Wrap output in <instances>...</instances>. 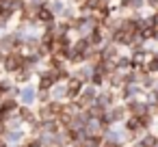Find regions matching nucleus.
<instances>
[{
    "instance_id": "obj_1",
    "label": "nucleus",
    "mask_w": 158,
    "mask_h": 147,
    "mask_svg": "<svg viewBox=\"0 0 158 147\" xmlns=\"http://www.w3.org/2000/svg\"><path fill=\"white\" fill-rule=\"evenodd\" d=\"M24 67V52H9L5 56V63H2V69L7 74H15Z\"/></svg>"
},
{
    "instance_id": "obj_2",
    "label": "nucleus",
    "mask_w": 158,
    "mask_h": 147,
    "mask_svg": "<svg viewBox=\"0 0 158 147\" xmlns=\"http://www.w3.org/2000/svg\"><path fill=\"white\" fill-rule=\"evenodd\" d=\"M65 87H67V100L72 102V100H76L78 95H80V91H82V87H85V82L80 80V78H76L74 74H72V78L65 82Z\"/></svg>"
},
{
    "instance_id": "obj_3",
    "label": "nucleus",
    "mask_w": 158,
    "mask_h": 147,
    "mask_svg": "<svg viewBox=\"0 0 158 147\" xmlns=\"http://www.w3.org/2000/svg\"><path fill=\"white\" fill-rule=\"evenodd\" d=\"M59 80H56V71L54 69H44V71H39V89H52L54 84H56Z\"/></svg>"
},
{
    "instance_id": "obj_4",
    "label": "nucleus",
    "mask_w": 158,
    "mask_h": 147,
    "mask_svg": "<svg viewBox=\"0 0 158 147\" xmlns=\"http://www.w3.org/2000/svg\"><path fill=\"white\" fill-rule=\"evenodd\" d=\"M35 18H37V22H39V24H44V26H46V24L56 22V13H54L48 5H44V7L37 11V15H35Z\"/></svg>"
},
{
    "instance_id": "obj_5",
    "label": "nucleus",
    "mask_w": 158,
    "mask_h": 147,
    "mask_svg": "<svg viewBox=\"0 0 158 147\" xmlns=\"http://www.w3.org/2000/svg\"><path fill=\"white\" fill-rule=\"evenodd\" d=\"M13 76H15V82L24 84V82H28V80H31V76H33V69H28V67H22V69H20V71H15Z\"/></svg>"
},
{
    "instance_id": "obj_6",
    "label": "nucleus",
    "mask_w": 158,
    "mask_h": 147,
    "mask_svg": "<svg viewBox=\"0 0 158 147\" xmlns=\"http://www.w3.org/2000/svg\"><path fill=\"white\" fill-rule=\"evenodd\" d=\"M145 69L149 74H158V54H152L147 61H145Z\"/></svg>"
},
{
    "instance_id": "obj_7",
    "label": "nucleus",
    "mask_w": 158,
    "mask_h": 147,
    "mask_svg": "<svg viewBox=\"0 0 158 147\" xmlns=\"http://www.w3.org/2000/svg\"><path fill=\"white\" fill-rule=\"evenodd\" d=\"M48 7L56 13V15H61L63 11H65V2H63V0H50V2H48Z\"/></svg>"
},
{
    "instance_id": "obj_8",
    "label": "nucleus",
    "mask_w": 158,
    "mask_h": 147,
    "mask_svg": "<svg viewBox=\"0 0 158 147\" xmlns=\"http://www.w3.org/2000/svg\"><path fill=\"white\" fill-rule=\"evenodd\" d=\"M18 112H20V119H22V121H33V117H35L33 110H31L28 106H20Z\"/></svg>"
},
{
    "instance_id": "obj_9",
    "label": "nucleus",
    "mask_w": 158,
    "mask_h": 147,
    "mask_svg": "<svg viewBox=\"0 0 158 147\" xmlns=\"http://www.w3.org/2000/svg\"><path fill=\"white\" fill-rule=\"evenodd\" d=\"M139 128H141V119H139V117H134V115H132V117H130V119H128V130H130V132H132V130H139Z\"/></svg>"
},
{
    "instance_id": "obj_10",
    "label": "nucleus",
    "mask_w": 158,
    "mask_h": 147,
    "mask_svg": "<svg viewBox=\"0 0 158 147\" xmlns=\"http://www.w3.org/2000/svg\"><path fill=\"white\" fill-rule=\"evenodd\" d=\"M123 112H126V108H123V106H117V108H113V110H110V117H113V121L121 119V117H123Z\"/></svg>"
},
{
    "instance_id": "obj_11",
    "label": "nucleus",
    "mask_w": 158,
    "mask_h": 147,
    "mask_svg": "<svg viewBox=\"0 0 158 147\" xmlns=\"http://www.w3.org/2000/svg\"><path fill=\"white\" fill-rule=\"evenodd\" d=\"M22 95H24V100H26V102H33V100H35V91H33V89H24V91H22Z\"/></svg>"
},
{
    "instance_id": "obj_12",
    "label": "nucleus",
    "mask_w": 158,
    "mask_h": 147,
    "mask_svg": "<svg viewBox=\"0 0 158 147\" xmlns=\"http://www.w3.org/2000/svg\"><path fill=\"white\" fill-rule=\"evenodd\" d=\"M143 145H145V147H154V145H156V138H154V136H147V138L143 141Z\"/></svg>"
},
{
    "instance_id": "obj_13",
    "label": "nucleus",
    "mask_w": 158,
    "mask_h": 147,
    "mask_svg": "<svg viewBox=\"0 0 158 147\" xmlns=\"http://www.w3.org/2000/svg\"><path fill=\"white\" fill-rule=\"evenodd\" d=\"M149 18H152V24L158 28V9H156V11H152V15H149Z\"/></svg>"
},
{
    "instance_id": "obj_14",
    "label": "nucleus",
    "mask_w": 158,
    "mask_h": 147,
    "mask_svg": "<svg viewBox=\"0 0 158 147\" xmlns=\"http://www.w3.org/2000/svg\"><path fill=\"white\" fill-rule=\"evenodd\" d=\"M26 147H41V145H39V141H28Z\"/></svg>"
},
{
    "instance_id": "obj_15",
    "label": "nucleus",
    "mask_w": 158,
    "mask_h": 147,
    "mask_svg": "<svg viewBox=\"0 0 158 147\" xmlns=\"http://www.w3.org/2000/svg\"><path fill=\"white\" fill-rule=\"evenodd\" d=\"M152 100H154V102H156V104H158V87H156V89H154V91H152Z\"/></svg>"
},
{
    "instance_id": "obj_16",
    "label": "nucleus",
    "mask_w": 158,
    "mask_h": 147,
    "mask_svg": "<svg viewBox=\"0 0 158 147\" xmlns=\"http://www.w3.org/2000/svg\"><path fill=\"white\" fill-rule=\"evenodd\" d=\"M104 147H119V145H117V143H106Z\"/></svg>"
}]
</instances>
